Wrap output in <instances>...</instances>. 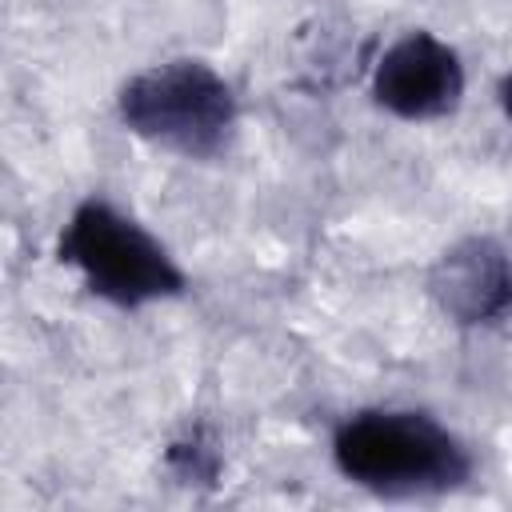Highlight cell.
Here are the masks:
<instances>
[{"label": "cell", "instance_id": "7a4b0ae2", "mask_svg": "<svg viewBox=\"0 0 512 512\" xmlns=\"http://www.w3.org/2000/svg\"><path fill=\"white\" fill-rule=\"evenodd\" d=\"M116 120L160 152L212 164L236 144L240 100L208 60L172 56L132 72L116 88Z\"/></svg>", "mask_w": 512, "mask_h": 512}, {"label": "cell", "instance_id": "6da1fadb", "mask_svg": "<svg viewBox=\"0 0 512 512\" xmlns=\"http://www.w3.org/2000/svg\"><path fill=\"white\" fill-rule=\"evenodd\" d=\"M336 472L384 500H424L468 488L472 448L420 408H360L332 432Z\"/></svg>", "mask_w": 512, "mask_h": 512}, {"label": "cell", "instance_id": "52a82bcc", "mask_svg": "<svg viewBox=\"0 0 512 512\" xmlns=\"http://www.w3.org/2000/svg\"><path fill=\"white\" fill-rule=\"evenodd\" d=\"M496 104H500V112H504V120L512 124V68L496 80Z\"/></svg>", "mask_w": 512, "mask_h": 512}, {"label": "cell", "instance_id": "3957f363", "mask_svg": "<svg viewBox=\"0 0 512 512\" xmlns=\"http://www.w3.org/2000/svg\"><path fill=\"white\" fill-rule=\"evenodd\" d=\"M56 260L68 264L96 300L124 312L188 292L176 256L104 196H88L72 208L56 240Z\"/></svg>", "mask_w": 512, "mask_h": 512}, {"label": "cell", "instance_id": "8992f818", "mask_svg": "<svg viewBox=\"0 0 512 512\" xmlns=\"http://www.w3.org/2000/svg\"><path fill=\"white\" fill-rule=\"evenodd\" d=\"M164 468L180 484H216L224 472V456L204 428H188L164 448Z\"/></svg>", "mask_w": 512, "mask_h": 512}, {"label": "cell", "instance_id": "5b68a950", "mask_svg": "<svg viewBox=\"0 0 512 512\" xmlns=\"http://www.w3.org/2000/svg\"><path fill=\"white\" fill-rule=\"evenodd\" d=\"M432 308L456 328H496L512 316V256L496 236L468 232L424 272Z\"/></svg>", "mask_w": 512, "mask_h": 512}, {"label": "cell", "instance_id": "277c9868", "mask_svg": "<svg viewBox=\"0 0 512 512\" xmlns=\"http://www.w3.org/2000/svg\"><path fill=\"white\" fill-rule=\"evenodd\" d=\"M464 60L428 28L396 36L372 68V104L396 120H444L464 104Z\"/></svg>", "mask_w": 512, "mask_h": 512}]
</instances>
